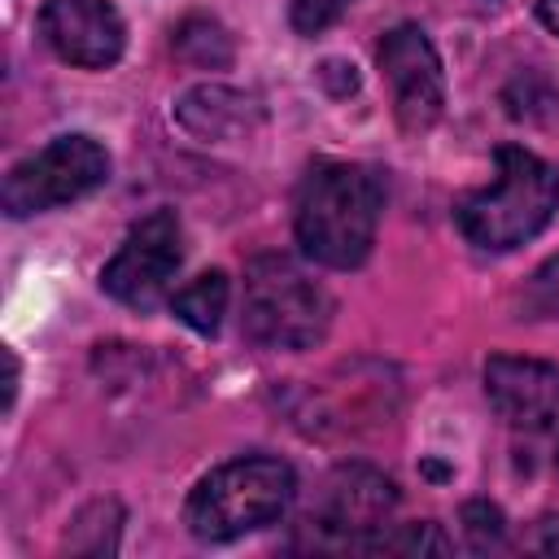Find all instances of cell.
<instances>
[{"label":"cell","instance_id":"obj_9","mask_svg":"<svg viewBox=\"0 0 559 559\" xmlns=\"http://www.w3.org/2000/svg\"><path fill=\"white\" fill-rule=\"evenodd\" d=\"M39 35L79 70H109L127 48L122 13L109 0H44Z\"/></svg>","mask_w":559,"mask_h":559},{"label":"cell","instance_id":"obj_13","mask_svg":"<svg viewBox=\"0 0 559 559\" xmlns=\"http://www.w3.org/2000/svg\"><path fill=\"white\" fill-rule=\"evenodd\" d=\"M175 52L188 61V66H201V70H223L231 66L236 48H231V35L214 22V17H183L175 26Z\"/></svg>","mask_w":559,"mask_h":559},{"label":"cell","instance_id":"obj_18","mask_svg":"<svg viewBox=\"0 0 559 559\" xmlns=\"http://www.w3.org/2000/svg\"><path fill=\"white\" fill-rule=\"evenodd\" d=\"M4 358H9V380H4V406H13V397H17V354H13V349H4Z\"/></svg>","mask_w":559,"mask_h":559},{"label":"cell","instance_id":"obj_14","mask_svg":"<svg viewBox=\"0 0 559 559\" xmlns=\"http://www.w3.org/2000/svg\"><path fill=\"white\" fill-rule=\"evenodd\" d=\"M520 319H559V258L542 262L520 288Z\"/></svg>","mask_w":559,"mask_h":559},{"label":"cell","instance_id":"obj_19","mask_svg":"<svg viewBox=\"0 0 559 559\" xmlns=\"http://www.w3.org/2000/svg\"><path fill=\"white\" fill-rule=\"evenodd\" d=\"M555 476H559V437H555Z\"/></svg>","mask_w":559,"mask_h":559},{"label":"cell","instance_id":"obj_17","mask_svg":"<svg viewBox=\"0 0 559 559\" xmlns=\"http://www.w3.org/2000/svg\"><path fill=\"white\" fill-rule=\"evenodd\" d=\"M537 17L550 35H559V0H537Z\"/></svg>","mask_w":559,"mask_h":559},{"label":"cell","instance_id":"obj_5","mask_svg":"<svg viewBox=\"0 0 559 559\" xmlns=\"http://www.w3.org/2000/svg\"><path fill=\"white\" fill-rule=\"evenodd\" d=\"M109 179V153L105 144H96L92 135H57L52 144H44L35 157L17 162L4 175L0 201L9 218H26V214H44L57 205H70L87 192H96Z\"/></svg>","mask_w":559,"mask_h":559},{"label":"cell","instance_id":"obj_4","mask_svg":"<svg viewBox=\"0 0 559 559\" xmlns=\"http://www.w3.org/2000/svg\"><path fill=\"white\" fill-rule=\"evenodd\" d=\"M245 336L262 349H314L332 328V297L297 262L266 253L245 271Z\"/></svg>","mask_w":559,"mask_h":559},{"label":"cell","instance_id":"obj_16","mask_svg":"<svg viewBox=\"0 0 559 559\" xmlns=\"http://www.w3.org/2000/svg\"><path fill=\"white\" fill-rule=\"evenodd\" d=\"M463 528H467V542H472L476 550H489V546H498V542H502L507 520H502V511H498L493 502L476 498V502H467V507H463Z\"/></svg>","mask_w":559,"mask_h":559},{"label":"cell","instance_id":"obj_11","mask_svg":"<svg viewBox=\"0 0 559 559\" xmlns=\"http://www.w3.org/2000/svg\"><path fill=\"white\" fill-rule=\"evenodd\" d=\"M175 118H179L183 131H192L197 140H231V135H249V131L258 127L262 109H258V100L245 96V92L205 83V87H192V92L175 105Z\"/></svg>","mask_w":559,"mask_h":559},{"label":"cell","instance_id":"obj_8","mask_svg":"<svg viewBox=\"0 0 559 559\" xmlns=\"http://www.w3.org/2000/svg\"><path fill=\"white\" fill-rule=\"evenodd\" d=\"M397 493L393 480L354 463L336 467L319 493V502L306 515V528L314 533V546H341V550H362L376 528H384V515L393 511Z\"/></svg>","mask_w":559,"mask_h":559},{"label":"cell","instance_id":"obj_6","mask_svg":"<svg viewBox=\"0 0 559 559\" xmlns=\"http://www.w3.org/2000/svg\"><path fill=\"white\" fill-rule=\"evenodd\" d=\"M179 262H183V227H179L175 210H153L148 218H140L127 231L118 253L105 262L100 288L122 306L148 310L175 280Z\"/></svg>","mask_w":559,"mask_h":559},{"label":"cell","instance_id":"obj_10","mask_svg":"<svg viewBox=\"0 0 559 559\" xmlns=\"http://www.w3.org/2000/svg\"><path fill=\"white\" fill-rule=\"evenodd\" d=\"M485 397L502 424L520 432H542L559 419V367L542 358L493 354L485 362Z\"/></svg>","mask_w":559,"mask_h":559},{"label":"cell","instance_id":"obj_12","mask_svg":"<svg viewBox=\"0 0 559 559\" xmlns=\"http://www.w3.org/2000/svg\"><path fill=\"white\" fill-rule=\"evenodd\" d=\"M227 297H231V284L223 271H201L197 280H188L175 297H170V310L179 314V323H188L192 332L201 336H214L223 314H227Z\"/></svg>","mask_w":559,"mask_h":559},{"label":"cell","instance_id":"obj_15","mask_svg":"<svg viewBox=\"0 0 559 559\" xmlns=\"http://www.w3.org/2000/svg\"><path fill=\"white\" fill-rule=\"evenodd\" d=\"M354 0H293L288 4V22L297 35H323L332 22H341L349 13Z\"/></svg>","mask_w":559,"mask_h":559},{"label":"cell","instance_id":"obj_2","mask_svg":"<svg viewBox=\"0 0 559 559\" xmlns=\"http://www.w3.org/2000/svg\"><path fill=\"white\" fill-rule=\"evenodd\" d=\"M498 170L485 188L467 192L454 210L467 245L485 253H507L533 240L559 210V175L550 162L528 153L524 144H498Z\"/></svg>","mask_w":559,"mask_h":559},{"label":"cell","instance_id":"obj_1","mask_svg":"<svg viewBox=\"0 0 559 559\" xmlns=\"http://www.w3.org/2000/svg\"><path fill=\"white\" fill-rule=\"evenodd\" d=\"M384 210V175L367 162H314L297 183L293 231L306 258L354 271L376 245Z\"/></svg>","mask_w":559,"mask_h":559},{"label":"cell","instance_id":"obj_3","mask_svg":"<svg viewBox=\"0 0 559 559\" xmlns=\"http://www.w3.org/2000/svg\"><path fill=\"white\" fill-rule=\"evenodd\" d=\"M297 493V472L284 459L249 454L214 467L188 493L183 524L197 542H236L275 524Z\"/></svg>","mask_w":559,"mask_h":559},{"label":"cell","instance_id":"obj_7","mask_svg":"<svg viewBox=\"0 0 559 559\" xmlns=\"http://www.w3.org/2000/svg\"><path fill=\"white\" fill-rule=\"evenodd\" d=\"M376 61H380V74L393 92L397 127L406 135L437 127V118L445 109V74H441V57H437L432 39L415 22H402L380 39Z\"/></svg>","mask_w":559,"mask_h":559}]
</instances>
